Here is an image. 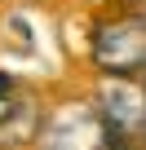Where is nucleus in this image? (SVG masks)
Here are the masks:
<instances>
[{
	"label": "nucleus",
	"instance_id": "nucleus-1",
	"mask_svg": "<svg viewBox=\"0 0 146 150\" xmlns=\"http://www.w3.org/2000/svg\"><path fill=\"white\" fill-rule=\"evenodd\" d=\"M93 62L111 75L146 71V22L142 18H106L93 27Z\"/></svg>",
	"mask_w": 146,
	"mask_h": 150
},
{
	"label": "nucleus",
	"instance_id": "nucleus-2",
	"mask_svg": "<svg viewBox=\"0 0 146 150\" xmlns=\"http://www.w3.org/2000/svg\"><path fill=\"white\" fill-rule=\"evenodd\" d=\"M40 150H106V124L93 102H62L40 124Z\"/></svg>",
	"mask_w": 146,
	"mask_h": 150
},
{
	"label": "nucleus",
	"instance_id": "nucleus-3",
	"mask_svg": "<svg viewBox=\"0 0 146 150\" xmlns=\"http://www.w3.org/2000/svg\"><path fill=\"white\" fill-rule=\"evenodd\" d=\"M98 115H102V124L111 132L142 128V119H146V88L133 84L128 75H111L102 84V93H98Z\"/></svg>",
	"mask_w": 146,
	"mask_h": 150
},
{
	"label": "nucleus",
	"instance_id": "nucleus-4",
	"mask_svg": "<svg viewBox=\"0 0 146 150\" xmlns=\"http://www.w3.org/2000/svg\"><path fill=\"white\" fill-rule=\"evenodd\" d=\"M14 102H18V97H14V84H9V75H0V119H5V115L14 110Z\"/></svg>",
	"mask_w": 146,
	"mask_h": 150
},
{
	"label": "nucleus",
	"instance_id": "nucleus-5",
	"mask_svg": "<svg viewBox=\"0 0 146 150\" xmlns=\"http://www.w3.org/2000/svg\"><path fill=\"white\" fill-rule=\"evenodd\" d=\"M142 132H146V119H142Z\"/></svg>",
	"mask_w": 146,
	"mask_h": 150
},
{
	"label": "nucleus",
	"instance_id": "nucleus-6",
	"mask_svg": "<svg viewBox=\"0 0 146 150\" xmlns=\"http://www.w3.org/2000/svg\"><path fill=\"white\" fill-rule=\"evenodd\" d=\"M142 22H146V18H142Z\"/></svg>",
	"mask_w": 146,
	"mask_h": 150
}]
</instances>
